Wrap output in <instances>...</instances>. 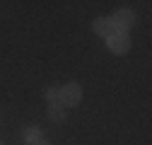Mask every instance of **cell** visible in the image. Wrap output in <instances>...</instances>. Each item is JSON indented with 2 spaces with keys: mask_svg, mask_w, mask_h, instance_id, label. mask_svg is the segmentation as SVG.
<instances>
[{
  "mask_svg": "<svg viewBox=\"0 0 152 145\" xmlns=\"http://www.w3.org/2000/svg\"><path fill=\"white\" fill-rule=\"evenodd\" d=\"M106 46L111 53H116V56H123V53L130 51V36L128 31H116V34H111L109 39H106Z\"/></svg>",
  "mask_w": 152,
  "mask_h": 145,
  "instance_id": "cell-2",
  "label": "cell"
},
{
  "mask_svg": "<svg viewBox=\"0 0 152 145\" xmlns=\"http://www.w3.org/2000/svg\"><path fill=\"white\" fill-rule=\"evenodd\" d=\"M92 29H94V34H99V36H109L111 34H116L118 29L113 27V22H111V17H97V20L92 22Z\"/></svg>",
  "mask_w": 152,
  "mask_h": 145,
  "instance_id": "cell-4",
  "label": "cell"
},
{
  "mask_svg": "<svg viewBox=\"0 0 152 145\" xmlns=\"http://www.w3.org/2000/svg\"><path fill=\"white\" fill-rule=\"evenodd\" d=\"M0 145H3V143H0Z\"/></svg>",
  "mask_w": 152,
  "mask_h": 145,
  "instance_id": "cell-9",
  "label": "cell"
},
{
  "mask_svg": "<svg viewBox=\"0 0 152 145\" xmlns=\"http://www.w3.org/2000/svg\"><path fill=\"white\" fill-rule=\"evenodd\" d=\"M22 140L27 145H39L44 140V133H41V128H36V126H29V128L24 131V135H22Z\"/></svg>",
  "mask_w": 152,
  "mask_h": 145,
  "instance_id": "cell-5",
  "label": "cell"
},
{
  "mask_svg": "<svg viewBox=\"0 0 152 145\" xmlns=\"http://www.w3.org/2000/svg\"><path fill=\"white\" fill-rule=\"evenodd\" d=\"M82 102V87L77 82H68L58 89V104L61 106H77Z\"/></svg>",
  "mask_w": 152,
  "mask_h": 145,
  "instance_id": "cell-1",
  "label": "cell"
},
{
  "mask_svg": "<svg viewBox=\"0 0 152 145\" xmlns=\"http://www.w3.org/2000/svg\"><path fill=\"white\" fill-rule=\"evenodd\" d=\"M46 99H48L51 104H58V89H56V87H48V89H46Z\"/></svg>",
  "mask_w": 152,
  "mask_h": 145,
  "instance_id": "cell-7",
  "label": "cell"
},
{
  "mask_svg": "<svg viewBox=\"0 0 152 145\" xmlns=\"http://www.w3.org/2000/svg\"><path fill=\"white\" fill-rule=\"evenodd\" d=\"M46 116H48V121H53V123H63V121H65V109H63L61 104H51L48 111H46Z\"/></svg>",
  "mask_w": 152,
  "mask_h": 145,
  "instance_id": "cell-6",
  "label": "cell"
},
{
  "mask_svg": "<svg viewBox=\"0 0 152 145\" xmlns=\"http://www.w3.org/2000/svg\"><path fill=\"white\" fill-rule=\"evenodd\" d=\"M111 22H113V27H116L118 31H128L133 24H135V12L128 10V7H121V10H116L111 15Z\"/></svg>",
  "mask_w": 152,
  "mask_h": 145,
  "instance_id": "cell-3",
  "label": "cell"
},
{
  "mask_svg": "<svg viewBox=\"0 0 152 145\" xmlns=\"http://www.w3.org/2000/svg\"><path fill=\"white\" fill-rule=\"evenodd\" d=\"M39 145H51V143H46V140H41V143H39Z\"/></svg>",
  "mask_w": 152,
  "mask_h": 145,
  "instance_id": "cell-8",
  "label": "cell"
}]
</instances>
